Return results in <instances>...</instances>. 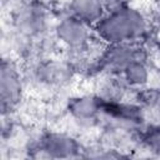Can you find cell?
<instances>
[{
    "label": "cell",
    "mask_w": 160,
    "mask_h": 160,
    "mask_svg": "<svg viewBox=\"0 0 160 160\" xmlns=\"http://www.w3.org/2000/svg\"><path fill=\"white\" fill-rule=\"evenodd\" d=\"M142 30V19L128 10L119 11L110 18L99 22V34L111 42L125 41L131 39Z\"/></svg>",
    "instance_id": "obj_1"
},
{
    "label": "cell",
    "mask_w": 160,
    "mask_h": 160,
    "mask_svg": "<svg viewBox=\"0 0 160 160\" xmlns=\"http://www.w3.org/2000/svg\"><path fill=\"white\" fill-rule=\"evenodd\" d=\"M19 90H20V85H19V80H18L16 72L10 68V65L8 66L4 62L2 71H1V100H2V109L6 105L10 108V105L16 101V99L19 96Z\"/></svg>",
    "instance_id": "obj_2"
},
{
    "label": "cell",
    "mask_w": 160,
    "mask_h": 160,
    "mask_svg": "<svg viewBox=\"0 0 160 160\" xmlns=\"http://www.w3.org/2000/svg\"><path fill=\"white\" fill-rule=\"evenodd\" d=\"M125 74H126L128 80H129L131 84H136V85L145 82L146 79H148V72H146L145 68H144L141 64L130 62V64L126 66Z\"/></svg>",
    "instance_id": "obj_3"
},
{
    "label": "cell",
    "mask_w": 160,
    "mask_h": 160,
    "mask_svg": "<svg viewBox=\"0 0 160 160\" xmlns=\"http://www.w3.org/2000/svg\"><path fill=\"white\" fill-rule=\"evenodd\" d=\"M149 142L158 150L160 151V132H155L151 135V138L149 139Z\"/></svg>",
    "instance_id": "obj_4"
},
{
    "label": "cell",
    "mask_w": 160,
    "mask_h": 160,
    "mask_svg": "<svg viewBox=\"0 0 160 160\" xmlns=\"http://www.w3.org/2000/svg\"><path fill=\"white\" fill-rule=\"evenodd\" d=\"M118 1H120V2H126V1H131V0H118Z\"/></svg>",
    "instance_id": "obj_5"
}]
</instances>
